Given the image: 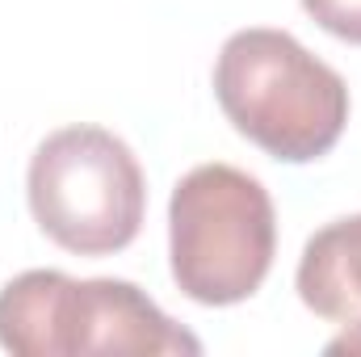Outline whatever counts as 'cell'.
<instances>
[{
	"label": "cell",
	"mask_w": 361,
	"mask_h": 357,
	"mask_svg": "<svg viewBox=\"0 0 361 357\" xmlns=\"http://www.w3.org/2000/svg\"><path fill=\"white\" fill-rule=\"evenodd\" d=\"M214 97L227 122L281 164L328 156L349 122V85L294 34L235 30L214 63Z\"/></svg>",
	"instance_id": "cell-1"
},
{
	"label": "cell",
	"mask_w": 361,
	"mask_h": 357,
	"mask_svg": "<svg viewBox=\"0 0 361 357\" xmlns=\"http://www.w3.org/2000/svg\"><path fill=\"white\" fill-rule=\"evenodd\" d=\"M0 349L13 357H197L202 341L169 320L135 282H80L59 269H25L0 290Z\"/></svg>",
	"instance_id": "cell-2"
},
{
	"label": "cell",
	"mask_w": 361,
	"mask_h": 357,
	"mask_svg": "<svg viewBox=\"0 0 361 357\" xmlns=\"http://www.w3.org/2000/svg\"><path fill=\"white\" fill-rule=\"evenodd\" d=\"M277 214L269 189L235 164H197L169 198L173 282L202 307L252 298L273 269Z\"/></svg>",
	"instance_id": "cell-3"
},
{
	"label": "cell",
	"mask_w": 361,
	"mask_h": 357,
	"mask_svg": "<svg viewBox=\"0 0 361 357\" xmlns=\"http://www.w3.org/2000/svg\"><path fill=\"white\" fill-rule=\"evenodd\" d=\"M25 193L42 236L76 257L130 248L147 214L143 169L105 126H63L47 135L30 156Z\"/></svg>",
	"instance_id": "cell-4"
},
{
	"label": "cell",
	"mask_w": 361,
	"mask_h": 357,
	"mask_svg": "<svg viewBox=\"0 0 361 357\" xmlns=\"http://www.w3.org/2000/svg\"><path fill=\"white\" fill-rule=\"evenodd\" d=\"M298 298L332 324H361V214L319 227L298 257Z\"/></svg>",
	"instance_id": "cell-5"
},
{
	"label": "cell",
	"mask_w": 361,
	"mask_h": 357,
	"mask_svg": "<svg viewBox=\"0 0 361 357\" xmlns=\"http://www.w3.org/2000/svg\"><path fill=\"white\" fill-rule=\"evenodd\" d=\"M302 8L332 38L361 47V0H302Z\"/></svg>",
	"instance_id": "cell-6"
}]
</instances>
